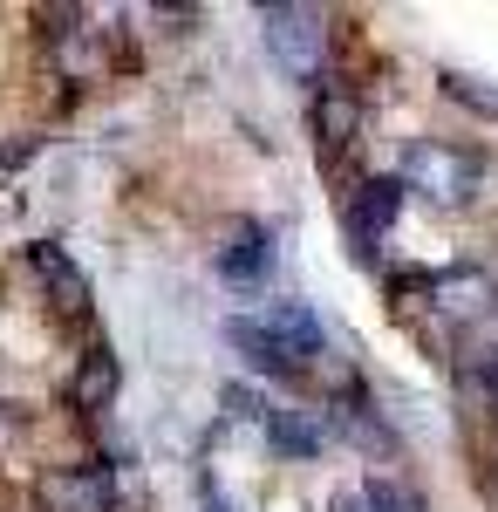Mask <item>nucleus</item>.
<instances>
[{"mask_svg": "<svg viewBox=\"0 0 498 512\" xmlns=\"http://www.w3.org/2000/svg\"><path fill=\"white\" fill-rule=\"evenodd\" d=\"M403 192L430 198V205H444V212H464L471 198L485 192V158L478 151H464V144H437V137H423L410 144V158H403Z\"/></svg>", "mask_w": 498, "mask_h": 512, "instance_id": "f257e3e1", "label": "nucleus"}, {"mask_svg": "<svg viewBox=\"0 0 498 512\" xmlns=\"http://www.w3.org/2000/svg\"><path fill=\"white\" fill-rule=\"evenodd\" d=\"M260 35H267V55L294 82H321V55H328V14L321 7L273 0V7H260Z\"/></svg>", "mask_w": 498, "mask_h": 512, "instance_id": "f03ea898", "label": "nucleus"}, {"mask_svg": "<svg viewBox=\"0 0 498 512\" xmlns=\"http://www.w3.org/2000/svg\"><path fill=\"white\" fill-rule=\"evenodd\" d=\"M423 301H430V315L451 321V328H478V321L498 308V280L485 267H444V274H423Z\"/></svg>", "mask_w": 498, "mask_h": 512, "instance_id": "7ed1b4c3", "label": "nucleus"}, {"mask_svg": "<svg viewBox=\"0 0 498 512\" xmlns=\"http://www.w3.org/2000/svg\"><path fill=\"white\" fill-rule=\"evenodd\" d=\"M123 499V478L103 458H82V465H62V472L41 478V506L48 512H116Z\"/></svg>", "mask_w": 498, "mask_h": 512, "instance_id": "20e7f679", "label": "nucleus"}, {"mask_svg": "<svg viewBox=\"0 0 498 512\" xmlns=\"http://www.w3.org/2000/svg\"><path fill=\"white\" fill-rule=\"evenodd\" d=\"M403 178H362L355 192H348V205H342V226H348V239H355V253H376L389 239V226H396V212H403Z\"/></svg>", "mask_w": 498, "mask_h": 512, "instance_id": "39448f33", "label": "nucleus"}, {"mask_svg": "<svg viewBox=\"0 0 498 512\" xmlns=\"http://www.w3.org/2000/svg\"><path fill=\"white\" fill-rule=\"evenodd\" d=\"M212 267H219V280L239 287V294L267 287V274H273V233L260 226V219H232L226 239H219V253H212Z\"/></svg>", "mask_w": 498, "mask_h": 512, "instance_id": "423d86ee", "label": "nucleus"}, {"mask_svg": "<svg viewBox=\"0 0 498 512\" xmlns=\"http://www.w3.org/2000/svg\"><path fill=\"white\" fill-rule=\"evenodd\" d=\"M28 267H35V280L48 287V301L62 308L69 321L89 315V274H82L76 260H69V246H55V239H35L28 246Z\"/></svg>", "mask_w": 498, "mask_h": 512, "instance_id": "0eeeda50", "label": "nucleus"}, {"mask_svg": "<svg viewBox=\"0 0 498 512\" xmlns=\"http://www.w3.org/2000/svg\"><path fill=\"white\" fill-rule=\"evenodd\" d=\"M307 123H314V144L335 158V151H348V144L362 137V96H355L348 82H321L314 103H307Z\"/></svg>", "mask_w": 498, "mask_h": 512, "instance_id": "6e6552de", "label": "nucleus"}, {"mask_svg": "<svg viewBox=\"0 0 498 512\" xmlns=\"http://www.w3.org/2000/svg\"><path fill=\"white\" fill-rule=\"evenodd\" d=\"M48 62L62 69V82H96L110 69V41H103V28H89V14H82V28H55L48 35Z\"/></svg>", "mask_w": 498, "mask_h": 512, "instance_id": "1a4fd4ad", "label": "nucleus"}, {"mask_svg": "<svg viewBox=\"0 0 498 512\" xmlns=\"http://www.w3.org/2000/svg\"><path fill=\"white\" fill-rule=\"evenodd\" d=\"M226 342L246 355L253 369H267V376H307V369H314L301 349H287L280 335H267V328H260L253 315H232V321H226Z\"/></svg>", "mask_w": 498, "mask_h": 512, "instance_id": "9d476101", "label": "nucleus"}, {"mask_svg": "<svg viewBox=\"0 0 498 512\" xmlns=\"http://www.w3.org/2000/svg\"><path fill=\"white\" fill-rule=\"evenodd\" d=\"M260 424H267V444L280 458H321V444H328L321 410H260Z\"/></svg>", "mask_w": 498, "mask_h": 512, "instance_id": "9b49d317", "label": "nucleus"}, {"mask_svg": "<svg viewBox=\"0 0 498 512\" xmlns=\"http://www.w3.org/2000/svg\"><path fill=\"white\" fill-rule=\"evenodd\" d=\"M110 396H116V355L110 349H89V355H82V376L69 383V403H76V410H103Z\"/></svg>", "mask_w": 498, "mask_h": 512, "instance_id": "f8f14e48", "label": "nucleus"}, {"mask_svg": "<svg viewBox=\"0 0 498 512\" xmlns=\"http://www.w3.org/2000/svg\"><path fill=\"white\" fill-rule=\"evenodd\" d=\"M335 512H417V492H403L396 478H362L355 492L335 499Z\"/></svg>", "mask_w": 498, "mask_h": 512, "instance_id": "ddd939ff", "label": "nucleus"}, {"mask_svg": "<svg viewBox=\"0 0 498 512\" xmlns=\"http://www.w3.org/2000/svg\"><path fill=\"white\" fill-rule=\"evenodd\" d=\"M444 96L451 103H464V110H478V117H498V82H485V76H464V69H444Z\"/></svg>", "mask_w": 498, "mask_h": 512, "instance_id": "4468645a", "label": "nucleus"}, {"mask_svg": "<svg viewBox=\"0 0 498 512\" xmlns=\"http://www.w3.org/2000/svg\"><path fill=\"white\" fill-rule=\"evenodd\" d=\"M21 431V410H14V403H0V437H14Z\"/></svg>", "mask_w": 498, "mask_h": 512, "instance_id": "2eb2a0df", "label": "nucleus"}, {"mask_svg": "<svg viewBox=\"0 0 498 512\" xmlns=\"http://www.w3.org/2000/svg\"><path fill=\"white\" fill-rule=\"evenodd\" d=\"M492 396H498V355H492Z\"/></svg>", "mask_w": 498, "mask_h": 512, "instance_id": "dca6fc26", "label": "nucleus"}]
</instances>
